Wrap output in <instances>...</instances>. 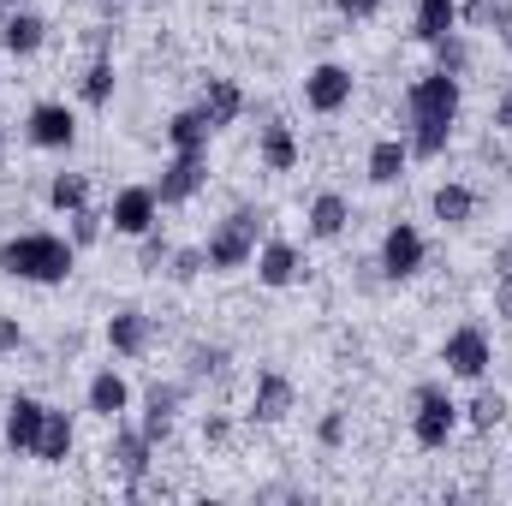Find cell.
Masks as SVG:
<instances>
[{
    "mask_svg": "<svg viewBox=\"0 0 512 506\" xmlns=\"http://www.w3.org/2000/svg\"><path fill=\"white\" fill-rule=\"evenodd\" d=\"M459 78L453 72H423L411 90H405V143H411V155L417 161H435V155H447V143H453V120H459Z\"/></svg>",
    "mask_w": 512,
    "mask_h": 506,
    "instance_id": "cell-1",
    "label": "cell"
},
{
    "mask_svg": "<svg viewBox=\"0 0 512 506\" xmlns=\"http://www.w3.org/2000/svg\"><path fill=\"white\" fill-rule=\"evenodd\" d=\"M78 262V245L60 239V233H18L0 245V274L12 280H30V286H60Z\"/></svg>",
    "mask_w": 512,
    "mask_h": 506,
    "instance_id": "cell-2",
    "label": "cell"
},
{
    "mask_svg": "<svg viewBox=\"0 0 512 506\" xmlns=\"http://www.w3.org/2000/svg\"><path fill=\"white\" fill-rule=\"evenodd\" d=\"M459 429V399L447 393V381H417L411 393V441L423 453H441Z\"/></svg>",
    "mask_w": 512,
    "mask_h": 506,
    "instance_id": "cell-3",
    "label": "cell"
},
{
    "mask_svg": "<svg viewBox=\"0 0 512 506\" xmlns=\"http://www.w3.org/2000/svg\"><path fill=\"white\" fill-rule=\"evenodd\" d=\"M256 239H262V215L256 209H233L215 233H209V268H245V262H256Z\"/></svg>",
    "mask_w": 512,
    "mask_h": 506,
    "instance_id": "cell-4",
    "label": "cell"
},
{
    "mask_svg": "<svg viewBox=\"0 0 512 506\" xmlns=\"http://www.w3.org/2000/svg\"><path fill=\"white\" fill-rule=\"evenodd\" d=\"M441 364H447V376H459V381H483L489 364H495V340L477 322H465V328H453L441 340Z\"/></svg>",
    "mask_w": 512,
    "mask_h": 506,
    "instance_id": "cell-5",
    "label": "cell"
},
{
    "mask_svg": "<svg viewBox=\"0 0 512 506\" xmlns=\"http://www.w3.org/2000/svg\"><path fill=\"white\" fill-rule=\"evenodd\" d=\"M352 90H358V78L340 66V60H322V66H310L304 72V108L310 114H340V108H352Z\"/></svg>",
    "mask_w": 512,
    "mask_h": 506,
    "instance_id": "cell-6",
    "label": "cell"
},
{
    "mask_svg": "<svg viewBox=\"0 0 512 506\" xmlns=\"http://www.w3.org/2000/svg\"><path fill=\"white\" fill-rule=\"evenodd\" d=\"M149 459H155V441L137 429V423H114V441H108V465L126 477V495H143V477H149Z\"/></svg>",
    "mask_w": 512,
    "mask_h": 506,
    "instance_id": "cell-7",
    "label": "cell"
},
{
    "mask_svg": "<svg viewBox=\"0 0 512 506\" xmlns=\"http://www.w3.org/2000/svg\"><path fill=\"white\" fill-rule=\"evenodd\" d=\"M108 221H114V233L143 239V233L161 221V197H155V185H120V191H114V209H108Z\"/></svg>",
    "mask_w": 512,
    "mask_h": 506,
    "instance_id": "cell-8",
    "label": "cell"
},
{
    "mask_svg": "<svg viewBox=\"0 0 512 506\" xmlns=\"http://www.w3.org/2000/svg\"><path fill=\"white\" fill-rule=\"evenodd\" d=\"M203 185H209V161H203V155H185V149H173V161L161 167V185H155V197H161V209H179V203H191Z\"/></svg>",
    "mask_w": 512,
    "mask_h": 506,
    "instance_id": "cell-9",
    "label": "cell"
},
{
    "mask_svg": "<svg viewBox=\"0 0 512 506\" xmlns=\"http://www.w3.org/2000/svg\"><path fill=\"white\" fill-rule=\"evenodd\" d=\"M423 256H429V245H423V233L411 221H393L382 233V274L387 280H411L423 268Z\"/></svg>",
    "mask_w": 512,
    "mask_h": 506,
    "instance_id": "cell-10",
    "label": "cell"
},
{
    "mask_svg": "<svg viewBox=\"0 0 512 506\" xmlns=\"http://www.w3.org/2000/svg\"><path fill=\"white\" fill-rule=\"evenodd\" d=\"M24 131H30L36 149H72V143H78V114H72L66 102H36Z\"/></svg>",
    "mask_w": 512,
    "mask_h": 506,
    "instance_id": "cell-11",
    "label": "cell"
},
{
    "mask_svg": "<svg viewBox=\"0 0 512 506\" xmlns=\"http://www.w3.org/2000/svg\"><path fill=\"white\" fill-rule=\"evenodd\" d=\"M42 417H48V405H42V399H30V393H18V399L6 405V429H0V441H6V453H36V435H42Z\"/></svg>",
    "mask_w": 512,
    "mask_h": 506,
    "instance_id": "cell-12",
    "label": "cell"
},
{
    "mask_svg": "<svg viewBox=\"0 0 512 506\" xmlns=\"http://www.w3.org/2000/svg\"><path fill=\"white\" fill-rule=\"evenodd\" d=\"M298 274H304V256H298L292 239H268V245L256 251V280H262L268 292H286Z\"/></svg>",
    "mask_w": 512,
    "mask_h": 506,
    "instance_id": "cell-13",
    "label": "cell"
},
{
    "mask_svg": "<svg viewBox=\"0 0 512 506\" xmlns=\"http://www.w3.org/2000/svg\"><path fill=\"white\" fill-rule=\"evenodd\" d=\"M149 340H155L149 310L126 304V310H114V316H108V346H114L120 358H143V352H149Z\"/></svg>",
    "mask_w": 512,
    "mask_h": 506,
    "instance_id": "cell-14",
    "label": "cell"
},
{
    "mask_svg": "<svg viewBox=\"0 0 512 506\" xmlns=\"http://www.w3.org/2000/svg\"><path fill=\"white\" fill-rule=\"evenodd\" d=\"M42 42H48V18L42 12H6V24H0V48L12 54V60H30V54H42Z\"/></svg>",
    "mask_w": 512,
    "mask_h": 506,
    "instance_id": "cell-15",
    "label": "cell"
},
{
    "mask_svg": "<svg viewBox=\"0 0 512 506\" xmlns=\"http://www.w3.org/2000/svg\"><path fill=\"white\" fill-rule=\"evenodd\" d=\"M197 114L209 120L215 131H227L239 114H245V90L233 78H203V96H197Z\"/></svg>",
    "mask_w": 512,
    "mask_h": 506,
    "instance_id": "cell-16",
    "label": "cell"
},
{
    "mask_svg": "<svg viewBox=\"0 0 512 506\" xmlns=\"http://www.w3.org/2000/svg\"><path fill=\"white\" fill-rule=\"evenodd\" d=\"M84 405H90L96 417L120 423V417L131 411V381L120 376V370H96V376H90V387H84Z\"/></svg>",
    "mask_w": 512,
    "mask_h": 506,
    "instance_id": "cell-17",
    "label": "cell"
},
{
    "mask_svg": "<svg viewBox=\"0 0 512 506\" xmlns=\"http://www.w3.org/2000/svg\"><path fill=\"white\" fill-rule=\"evenodd\" d=\"M292 381L280 376V370H262L256 376V393H251V423H280L286 411H292Z\"/></svg>",
    "mask_w": 512,
    "mask_h": 506,
    "instance_id": "cell-18",
    "label": "cell"
},
{
    "mask_svg": "<svg viewBox=\"0 0 512 506\" xmlns=\"http://www.w3.org/2000/svg\"><path fill=\"white\" fill-rule=\"evenodd\" d=\"M72 447H78L72 417L48 405V417H42V435H36V453H30V459H42V465H66V459H72Z\"/></svg>",
    "mask_w": 512,
    "mask_h": 506,
    "instance_id": "cell-19",
    "label": "cell"
},
{
    "mask_svg": "<svg viewBox=\"0 0 512 506\" xmlns=\"http://www.w3.org/2000/svg\"><path fill=\"white\" fill-rule=\"evenodd\" d=\"M364 167H370V185H399L405 167H411V143H405V137H376Z\"/></svg>",
    "mask_w": 512,
    "mask_h": 506,
    "instance_id": "cell-20",
    "label": "cell"
},
{
    "mask_svg": "<svg viewBox=\"0 0 512 506\" xmlns=\"http://www.w3.org/2000/svg\"><path fill=\"white\" fill-rule=\"evenodd\" d=\"M447 30H459V0H417V12H411V36L429 48V42H441Z\"/></svg>",
    "mask_w": 512,
    "mask_h": 506,
    "instance_id": "cell-21",
    "label": "cell"
},
{
    "mask_svg": "<svg viewBox=\"0 0 512 506\" xmlns=\"http://www.w3.org/2000/svg\"><path fill=\"white\" fill-rule=\"evenodd\" d=\"M429 209H435V221H441V227H465V221L477 215V191H471V185H459V179H447V185H435Z\"/></svg>",
    "mask_w": 512,
    "mask_h": 506,
    "instance_id": "cell-22",
    "label": "cell"
},
{
    "mask_svg": "<svg viewBox=\"0 0 512 506\" xmlns=\"http://www.w3.org/2000/svg\"><path fill=\"white\" fill-rule=\"evenodd\" d=\"M256 155H262V167H268V173H292L304 149H298V131H292V126H262Z\"/></svg>",
    "mask_w": 512,
    "mask_h": 506,
    "instance_id": "cell-23",
    "label": "cell"
},
{
    "mask_svg": "<svg viewBox=\"0 0 512 506\" xmlns=\"http://www.w3.org/2000/svg\"><path fill=\"white\" fill-rule=\"evenodd\" d=\"M161 131H167V143H173V149H185V155H203V149H209V137H215V126H209L197 108H179Z\"/></svg>",
    "mask_w": 512,
    "mask_h": 506,
    "instance_id": "cell-24",
    "label": "cell"
},
{
    "mask_svg": "<svg viewBox=\"0 0 512 506\" xmlns=\"http://www.w3.org/2000/svg\"><path fill=\"white\" fill-rule=\"evenodd\" d=\"M346 221H352V203H346L340 191H322V197L310 203V239H340Z\"/></svg>",
    "mask_w": 512,
    "mask_h": 506,
    "instance_id": "cell-25",
    "label": "cell"
},
{
    "mask_svg": "<svg viewBox=\"0 0 512 506\" xmlns=\"http://www.w3.org/2000/svg\"><path fill=\"white\" fill-rule=\"evenodd\" d=\"M84 203H90V173H54V179H48V209L72 215V209H84Z\"/></svg>",
    "mask_w": 512,
    "mask_h": 506,
    "instance_id": "cell-26",
    "label": "cell"
},
{
    "mask_svg": "<svg viewBox=\"0 0 512 506\" xmlns=\"http://www.w3.org/2000/svg\"><path fill=\"white\" fill-rule=\"evenodd\" d=\"M78 96H84L90 108H108V102H114V60H108V54H96V60H90V72H84Z\"/></svg>",
    "mask_w": 512,
    "mask_h": 506,
    "instance_id": "cell-27",
    "label": "cell"
},
{
    "mask_svg": "<svg viewBox=\"0 0 512 506\" xmlns=\"http://www.w3.org/2000/svg\"><path fill=\"white\" fill-rule=\"evenodd\" d=\"M465 417H471V429L477 435H489V429H501L507 423V393H495V387H483L471 405H465Z\"/></svg>",
    "mask_w": 512,
    "mask_h": 506,
    "instance_id": "cell-28",
    "label": "cell"
},
{
    "mask_svg": "<svg viewBox=\"0 0 512 506\" xmlns=\"http://www.w3.org/2000/svg\"><path fill=\"white\" fill-rule=\"evenodd\" d=\"M429 48H435V66H441V72L465 78V66H471V42H465V30H447V36L429 42Z\"/></svg>",
    "mask_w": 512,
    "mask_h": 506,
    "instance_id": "cell-29",
    "label": "cell"
},
{
    "mask_svg": "<svg viewBox=\"0 0 512 506\" xmlns=\"http://www.w3.org/2000/svg\"><path fill=\"white\" fill-rule=\"evenodd\" d=\"M501 6H507V0H459V24H471V30H495Z\"/></svg>",
    "mask_w": 512,
    "mask_h": 506,
    "instance_id": "cell-30",
    "label": "cell"
},
{
    "mask_svg": "<svg viewBox=\"0 0 512 506\" xmlns=\"http://www.w3.org/2000/svg\"><path fill=\"white\" fill-rule=\"evenodd\" d=\"M203 268H209V251H173V256H167V274H173L179 286H191Z\"/></svg>",
    "mask_w": 512,
    "mask_h": 506,
    "instance_id": "cell-31",
    "label": "cell"
},
{
    "mask_svg": "<svg viewBox=\"0 0 512 506\" xmlns=\"http://www.w3.org/2000/svg\"><path fill=\"white\" fill-rule=\"evenodd\" d=\"M96 239H102V215H96L90 203H84V209H72V245L84 251V245H96Z\"/></svg>",
    "mask_w": 512,
    "mask_h": 506,
    "instance_id": "cell-32",
    "label": "cell"
},
{
    "mask_svg": "<svg viewBox=\"0 0 512 506\" xmlns=\"http://www.w3.org/2000/svg\"><path fill=\"white\" fill-rule=\"evenodd\" d=\"M495 268H501V274H495V316H501V322H512V251L501 256Z\"/></svg>",
    "mask_w": 512,
    "mask_h": 506,
    "instance_id": "cell-33",
    "label": "cell"
},
{
    "mask_svg": "<svg viewBox=\"0 0 512 506\" xmlns=\"http://www.w3.org/2000/svg\"><path fill=\"white\" fill-rule=\"evenodd\" d=\"M221 370H227V346H197V352H191V381L221 376Z\"/></svg>",
    "mask_w": 512,
    "mask_h": 506,
    "instance_id": "cell-34",
    "label": "cell"
},
{
    "mask_svg": "<svg viewBox=\"0 0 512 506\" xmlns=\"http://www.w3.org/2000/svg\"><path fill=\"white\" fill-rule=\"evenodd\" d=\"M316 441L334 453V447H346V411H328L322 423H316Z\"/></svg>",
    "mask_w": 512,
    "mask_h": 506,
    "instance_id": "cell-35",
    "label": "cell"
},
{
    "mask_svg": "<svg viewBox=\"0 0 512 506\" xmlns=\"http://www.w3.org/2000/svg\"><path fill=\"white\" fill-rule=\"evenodd\" d=\"M167 256H173V245L149 227V233H143V251H137V262H143V268H167Z\"/></svg>",
    "mask_w": 512,
    "mask_h": 506,
    "instance_id": "cell-36",
    "label": "cell"
},
{
    "mask_svg": "<svg viewBox=\"0 0 512 506\" xmlns=\"http://www.w3.org/2000/svg\"><path fill=\"white\" fill-rule=\"evenodd\" d=\"M382 6H387V0H334V12H340V18H352V24H364V18H376Z\"/></svg>",
    "mask_w": 512,
    "mask_h": 506,
    "instance_id": "cell-37",
    "label": "cell"
},
{
    "mask_svg": "<svg viewBox=\"0 0 512 506\" xmlns=\"http://www.w3.org/2000/svg\"><path fill=\"white\" fill-rule=\"evenodd\" d=\"M203 441H209V447H227V441H233V423H227L221 411H209V417H203Z\"/></svg>",
    "mask_w": 512,
    "mask_h": 506,
    "instance_id": "cell-38",
    "label": "cell"
},
{
    "mask_svg": "<svg viewBox=\"0 0 512 506\" xmlns=\"http://www.w3.org/2000/svg\"><path fill=\"white\" fill-rule=\"evenodd\" d=\"M18 346H24V322L0 310V358H6V352H18Z\"/></svg>",
    "mask_w": 512,
    "mask_h": 506,
    "instance_id": "cell-39",
    "label": "cell"
},
{
    "mask_svg": "<svg viewBox=\"0 0 512 506\" xmlns=\"http://www.w3.org/2000/svg\"><path fill=\"white\" fill-rule=\"evenodd\" d=\"M495 36H501V48H512V6H501V18H495Z\"/></svg>",
    "mask_w": 512,
    "mask_h": 506,
    "instance_id": "cell-40",
    "label": "cell"
},
{
    "mask_svg": "<svg viewBox=\"0 0 512 506\" xmlns=\"http://www.w3.org/2000/svg\"><path fill=\"white\" fill-rule=\"evenodd\" d=\"M495 126H501V131H512V90L501 96V102H495Z\"/></svg>",
    "mask_w": 512,
    "mask_h": 506,
    "instance_id": "cell-41",
    "label": "cell"
},
{
    "mask_svg": "<svg viewBox=\"0 0 512 506\" xmlns=\"http://www.w3.org/2000/svg\"><path fill=\"white\" fill-rule=\"evenodd\" d=\"M0 149H6V126H0Z\"/></svg>",
    "mask_w": 512,
    "mask_h": 506,
    "instance_id": "cell-42",
    "label": "cell"
},
{
    "mask_svg": "<svg viewBox=\"0 0 512 506\" xmlns=\"http://www.w3.org/2000/svg\"><path fill=\"white\" fill-rule=\"evenodd\" d=\"M0 6H18V0H0Z\"/></svg>",
    "mask_w": 512,
    "mask_h": 506,
    "instance_id": "cell-43",
    "label": "cell"
}]
</instances>
